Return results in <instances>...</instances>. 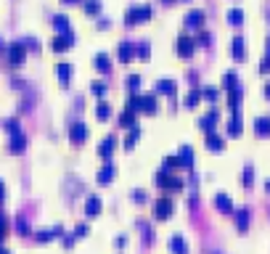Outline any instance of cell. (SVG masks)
<instances>
[{
	"instance_id": "f5cc1de1",
	"label": "cell",
	"mask_w": 270,
	"mask_h": 254,
	"mask_svg": "<svg viewBox=\"0 0 270 254\" xmlns=\"http://www.w3.org/2000/svg\"><path fill=\"white\" fill-rule=\"evenodd\" d=\"M3 236H5V217L0 214V241H3Z\"/></svg>"
},
{
	"instance_id": "2e32d148",
	"label": "cell",
	"mask_w": 270,
	"mask_h": 254,
	"mask_svg": "<svg viewBox=\"0 0 270 254\" xmlns=\"http://www.w3.org/2000/svg\"><path fill=\"white\" fill-rule=\"evenodd\" d=\"M56 77H59V80H61V85H64V88H66V85L72 82V64H66V61H61V64L56 66Z\"/></svg>"
},
{
	"instance_id": "ee69618b",
	"label": "cell",
	"mask_w": 270,
	"mask_h": 254,
	"mask_svg": "<svg viewBox=\"0 0 270 254\" xmlns=\"http://www.w3.org/2000/svg\"><path fill=\"white\" fill-rule=\"evenodd\" d=\"M252 180H255V172H252V167H246L244 169V185H246V188L252 185Z\"/></svg>"
},
{
	"instance_id": "11a10c76",
	"label": "cell",
	"mask_w": 270,
	"mask_h": 254,
	"mask_svg": "<svg viewBox=\"0 0 270 254\" xmlns=\"http://www.w3.org/2000/svg\"><path fill=\"white\" fill-rule=\"evenodd\" d=\"M3 199H5V183L0 180V201H3Z\"/></svg>"
},
{
	"instance_id": "f546056e",
	"label": "cell",
	"mask_w": 270,
	"mask_h": 254,
	"mask_svg": "<svg viewBox=\"0 0 270 254\" xmlns=\"http://www.w3.org/2000/svg\"><path fill=\"white\" fill-rule=\"evenodd\" d=\"M255 130H257V135H270V117H257Z\"/></svg>"
},
{
	"instance_id": "ba28073f",
	"label": "cell",
	"mask_w": 270,
	"mask_h": 254,
	"mask_svg": "<svg viewBox=\"0 0 270 254\" xmlns=\"http://www.w3.org/2000/svg\"><path fill=\"white\" fill-rule=\"evenodd\" d=\"M72 45H75V35L72 32H59V37L53 40V50L61 53V50H69Z\"/></svg>"
},
{
	"instance_id": "7dc6e473",
	"label": "cell",
	"mask_w": 270,
	"mask_h": 254,
	"mask_svg": "<svg viewBox=\"0 0 270 254\" xmlns=\"http://www.w3.org/2000/svg\"><path fill=\"white\" fill-rule=\"evenodd\" d=\"M88 225H77V228H75V236H77V239H82V236H88Z\"/></svg>"
},
{
	"instance_id": "6da1fadb",
	"label": "cell",
	"mask_w": 270,
	"mask_h": 254,
	"mask_svg": "<svg viewBox=\"0 0 270 254\" xmlns=\"http://www.w3.org/2000/svg\"><path fill=\"white\" fill-rule=\"evenodd\" d=\"M154 183L159 185V188H165V191H180L183 188V180H180L178 175L167 172V169H159V172L154 175Z\"/></svg>"
},
{
	"instance_id": "681fc988",
	"label": "cell",
	"mask_w": 270,
	"mask_h": 254,
	"mask_svg": "<svg viewBox=\"0 0 270 254\" xmlns=\"http://www.w3.org/2000/svg\"><path fill=\"white\" fill-rule=\"evenodd\" d=\"M143 241H154V230H151L149 225L143 228Z\"/></svg>"
},
{
	"instance_id": "94428289",
	"label": "cell",
	"mask_w": 270,
	"mask_h": 254,
	"mask_svg": "<svg viewBox=\"0 0 270 254\" xmlns=\"http://www.w3.org/2000/svg\"><path fill=\"white\" fill-rule=\"evenodd\" d=\"M0 50H3V37H0Z\"/></svg>"
},
{
	"instance_id": "9c48e42d",
	"label": "cell",
	"mask_w": 270,
	"mask_h": 254,
	"mask_svg": "<svg viewBox=\"0 0 270 254\" xmlns=\"http://www.w3.org/2000/svg\"><path fill=\"white\" fill-rule=\"evenodd\" d=\"M114 146H117V138H114V135H106V138L98 143V156H101V159H111Z\"/></svg>"
},
{
	"instance_id": "60d3db41",
	"label": "cell",
	"mask_w": 270,
	"mask_h": 254,
	"mask_svg": "<svg viewBox=\"0 0 270 254\" xmlns=\"http://www.w3.org/2000/svg\"><path fill=\"white\" fill-rule=\"evenodd\" d=\"M201 98H207V101H217V90H215V88H204V90H201Z\"/></svg>"
},
{
	"instance_id": "7c38bea8",
	"label": "cell",
	"mask_w": 270,
	"mask_h": 254,
	"mask_svg": "<svg viewBox=\"0 0 270 254\" xmlns=\"http://www.w3.org/2000/svg\"><path fill=\"white\" fill-rule=\"evenodd\" d=\"M217 117H220V114H217V109L207 111V114L199 120V127L204 130V133H210V130H215V125H217Z\"/></svg>"
},
{
	"instance_id": "db71d44e",
	"label": "cell",
	"mask_w": 270,
	"mask_h": 254,
	"mask_svg": "<svg viewBox=\"0 0 270 254\" xmlns=\"http://www.w3.org/2000/svg\"><path fill=\"white\" fill-rule=\"evenodd\" d=\"M127 244V239H125V236H120V239H114V246H125Z\"/></svg>"
},
{
	"instance_id": "5b68a950",
	"label": "cell",
	"mask_w": 270,
	"mask_h": 254,
	"mask_svg": "<svg viewBox=\"0 0 270 254\" xmlns=\"http://www.w3.org/2000/svg\"><path fill=\"white\" fill-rule=\"evenodd\" d=\"M175 50H178L180 59H191L194 50H196V40H194V37H188V35H180L178 43H175Z\"/></svg>"
},
{
	"instance_id": "e575fe53",
	"label": "cell",
	"mask_w": 270,
	"mask_h": 254,
	"mask_svg": "<svg viewBox=\"0 0 270 254\" xmlns=\"http://www.w3.org/2000/svg\"><path fill=\"white\" fill-rule=\"evenodd\" d=\"M82 11H85L88 16H95L101 11V3L98 0H85V3H82Z\"/></svg>"
},
{
	"instance_id": "d4e9b609",
	"label": "cell",
	"mask_w": 270,
	"mask_h": 254,
	"mask_svg": "<svg viewBox=\"0 0 270 254\" xmlns=\"http://www.w3.org/2000/svg\"><path fill=\"white\" fill-rule=\"evenodd\" d=\"M120 125H122V127H127V130L135 125V109H130V106H127V109L122 111V114H120Z\"/></svg>"
},
{
	"instance_id": "cb8c5ba5",
	"label": "cell",
	"mask_w": 270,
	"mask_h": 254,
	"mask_svg": "<svg viewBox=\"0 0 270 254\" xmlns=\"http://www.w3.org/2000/svg\"><path fill=\"white\" fill-rule=\"evenodd\" d=\"M170 249H172V254H188V244L183 241V236H172V239H170Z\"/></svg>"
},
{
	"instance_id": "91938a15",
	"label": "cell",
	"mask_w": 270,
	"mask_h": 254,
	"mask_svg": "<svg viewBox=\"0 0 270 254\" xmlns=\"http://www.w3.org/2000/svg\"><path fill=\"white\" fill-rule=\"evenodd\" d=\"M162 3H175V0H162Z\"/></svg>"
},
{
	"instance_id": "7bdbcfd3",
	"label": "cell",
	"mask_w": 270,
	"mask_h": 254,
	"mask_svg": "<svg viewBox=\"0 0 270 254\" xmlns=\"http://www.w3.org/2000/svg\"><path fill=\"white\" fill-rule=\"evenodd\" d=\"M16 228H19V236H27V233H30V228H27V220H24V217L16 220Z\"/></svg>"
},
{
	"instance_id": "680465c9",
	"label": "cell",
	"mask_w": 270,
	"mask_h": 254,
	"mask_svg": "<svg viewBox=\"0 0 270 254\" xmlns=\"http://www.w3.org/2000/svg\"><path fill=\"white\" fill-rule=\"evenodd\" d=\"M64 3H69V5H72V3H80V0H64Z\"/></svg>"
},
{
	"instance_id": "f6af8a7d",
	"label": "cell",
	"mask_w": 270,
	"mask_h": 254,
	"mask_svg": "<svg viewBox=\"0 0 270 254\" xmlns=\"http://www.w3.org/2000/svg\"><path fill=\"white\" fill-rule=\"evenodd\" d=\"M196 43H199V45H210V43H212V35H210V32H201Z\"/></svg>"
},
{
	"instance_id": "277c9868",
	"label": "cell",
	"mask_w": 270,
	"mask_h": 254,
	"mask_svg": "<svg viewBox=\"0 0 270 254\" xmlns=\"http://www.w3.org/2000/svg\"><path fill=\"white\" fill-rule=\"evenodd\" d=\"M24 59H27V45L24 43H11V48H8V64L11 66H21L24 64Z\"/></svg>"
},
{
	"instance_id": "e0dca14e",
	"label": "cell",
	"mask_w": 270,
	"mask_h": 254,
	"mask_svg": "<svg viewBox=\"0 0 270 254\" xmlns=\"http://www.w3.org/2000/svg\"><path fill=\"white\" fill-rule=\"evenodd\" d=\"M117 56H120L122 64H127V61L135 56V45H133V43H120V48H117Z\"/></svg>"
},
{
	"instance_id": "52a82bcc",
	"label": "cell",
	"mask_w": 270,
	"mask_h": 254,
	"mask_svg": "<svg viewBox=\"0 0 270 254\" xmlns=\"http://www.w3.org/2000/svg\"><path fill=\"white\" fill-rule=\"evenodd\" d=\"M69 140L75 146H82L88 140V125L85 122H75V125H69Z\"/></svg>"
},
{
	"instance_id": "5bb4252c",
	"label": "cell",
	"mask_w": 270,
	"mask_h": 254,
	"mask_svg": "<svg viewBox=\"0 0 270 254\" xmlns=\"http://www.w3.org/2000/svg\"><path fill=\"white\" fill-rule=\"evenodd\" d=\"M24 149H27V138L21 133H14L11 135V143H8V151L11 154H21Z\"/></svg>"
},
{
	"instance_id": "c3c4849f",
	"label": "cell",
	"mask_w": 270,
	"mask_h": 254,
	"mask_svg": "<svg viewBox=\"0 0 270 254\" xmlns=\"http://www.w3.org/2000/svg\"><path fill=\"white\" fill-rule=\"evenodd\" d=\"M21 43L27 45V50H37V48H40V45H37V40H32V37H27V40H21Z\"/></svg>"
},
{
	"instance_id": "ffe728a7",
	"label": "cell",
	"mask_w": 270,
	"mask_h": 254,
	"mask_svg": "<svg viewBox=\"0 0 270 254\" xmlns=\"http://www.w3.org/2000/svg\"><path fill=\"white\" fill-rule=\"evenodd\" d=\"M95 180H98L101 185H109L111 180H114V167H111V164H104V167L98 169V175H95Z\"/></svg>"
},
{
	"instance_id": "4fadbf2b",
	"label": "cell",
	"mask_w": 270,
	"mask_h": 254,
	"mask_svg": "<svg viewBox=\"0 0 270 254\" xmlns=\"http://www.w3.org/2000/svg\"><path fill=\"white\" fill-rule=\"evenodd\" d=\"M178 159H180V167L183 169H191L194 167V149H191V146H180Z\"/></svg>"
},
{
	"instance_id": "ac0fdd59",
	"label": "cell",
	"mask_w": 270,
	"mask_h": 254,
	"mask_svg": "<svg viewBox=\"0 0 270 254\" xmlns=\"http://www.w3.org/2000/svg\"><path fill=\"white\" fill-rule=\"evenodd\" d=\"M215 207H217L220 212H225V214L233 212V201H230L228 194H217V196H215Z\"/></svg>"
},
{
	"instance_id": "4316f807",
	"label": "cell",
	"mask_w": 270,
	"mask_h": 254,
	"mask_svg": "<svg viewBox=\"0 0 270 254\" xmlns=\"http://www.w3.org/2000/svg\"><path fill=\"white\" fill-rule=\"evenodd\" d=\"M233 212H236V225H239V230L249 228V209H233Z\"/></svg>"
},
{
	"instance_id": "4dcf8cb0",
	"label": "cell",
	"mask_w": 270,
	"mask_h": 254,
	"mask_svg": "<svg viewBox=\"0 0 270 254\" xmlns=\"http://www.w3.org/2000/svg\"><path fill=\"white\" fill-rule=\"evenodd\" d=\"M230 53H233V59H244V40L241 37L230 40Z\"/></svg>"
},
{
	"instance_id": "f907efd6",
	"label": "cell",
	"mask_w": 270,
	"mask_h": 254,
	"mask_svg": "<svg viewBox=\"0 0 270 254\" xmlns=\"http://www.w3.org/2000/svg\"><path fill=\"white\" fill-rule=\"evenodd\" d=\"M260 72H270V56L265 53V59H262V64H260Z\"/></svg>"
},
{
	"instance_id": "44dd1931",
	"label": "cell",
	"mask_w": 270,
	"mask_h": 254,
	"mask_svg": "<svg viewBox=\"0 0 270 254\" xmlns=\"http://www.w3.org/2000/svg\"><path fill=\"white\" fill-rule=\"evenodd\" d=\"M93 66H95L98 72H104V75H109V72H111V59H109L106 53H98V56L93 59Z\"/></svg>"
},
{
	"instance_id": "6f0895ef",
	"label": "cell",
	"mask_w": 270,
	"mask_h": 254,
	"mask_svg": "<svg viewBox=\"0 0 270 254\" xmlns=\"http://www.w3.org/2000/svg\"><path fill=\"white\" fill-rule=\"evenodd\" d=\"M0 254H11V252H8V249H3V246H0Z\"/></svg>"
},
{
	"instance_id": "9f6ffc18",
	"label": "cell",
	"mask_w": 270,
	"mask_h": 254,
	"mask_svg": "<svg viewBox=\"0 0 270 254\" xmlns=\"http://www.w3.org/2000/svg\"><path fill=\"white\" fill-rule=\"evenodd\" d=\"M265 98H270V82L265 85Z\"/></svg>"
},
{
	"instance_id": "1f68e13d",
	"label": "cell",
	"mask_w": 270,
	"mask_h": 254,
	"mask_svg": "<svg viewBox=\"0 0 270 254\" xmlns=\"http://www.w3.org/2000/svg\"><path fill=\"white\" fill-rule=\"evenodd\" d=\"M53 27H56V32H69V16H64V14L53 16Z\"/></svg>"
},
{
	"instance_id": "d590c367",
	"label": "cell",
	"mask_w": 270,
	"mask_h": 254,
	"mask_svg": "<svg viewBox=\"0 0 270 254\" xmlns=\"http://www.w3.org/2000/svg\"><path fill=\"white\" fill-rule=\"evenodd\" d=\"M228 21H230V24H241V21H244V11H241V8H230L228 11Z\"/></svg>"
},
{
	"instance_id": "b9f144b4",
	"label": "cell",
	"mask_w": 270,
	"mask_h": 254,
	"mask_svg": "<svg viewBox=\"0 0 270 254\" xmlns=\"http://www.w3.org/2000/svg\"><path fill=\"white\" fill-rule=\"evenodd\" d=\"M19 127H21V125H19V120H8V122H5V130H8L11 135H14V133H21Z\"/></svg>"
},
{
	"instance_id": "836d02e7",
	"label": "cell",
	"mask_w": 270,
	"mask_h": 254,
	"mask_svg": "<svg viewBox=\"0 0 270 254\" xmlns=\"http://www.w3.org/2000/svg\"><path fill=\"white\" fill-rule=\"evenodd\" d=\"M223 88H225V90L239 88V77H236V72H225V77H223Z\"/></svg>"
},
{
	"instance_id": "83f0119b",
	"label": "cell",
	"mask_w": 270,
	"mask_h": 254,
	"mask_svg": "<svg viewBox=\"0 0 270 254\" xmlns=\"http://www.w3.org/2000/svg\"><path fill=\"white\" fill-rule=\"evenodd\" d=\"M199 101H201V90H191V93L183 98V106H185V109H196Z\"/></svg>"
},
{
	"instance_id": "3957f363",
	"label": "cell",
	"mask_w": 270,
	"mask_h": 254,
	"mask_svg": "<svg viewBox=\"0 0 270 254\" xmlns=\"http://www.w3.org/2000/svg\"><path fill=\"white\" fill-rule=\"evenodd\" d=\"M149 19H151V5H133L125 14L127 27H135V24H140V21H149Z\"/></svg>"
},
{
	"instance_id": "9a60e30c",
	"label": "cell",
	"mask_w": 270,
	"mask_h": 254,
	"mask_svg": "<svg viewBox=\"0 0 270 254\" xmlns=\"http://www.w3.org/2000/svg\"><path fill=\"white\" fill-rule=\"evenodd\" d=\"M64 236V228H53V230H40V233H35V239L40 241V244H48V241H53V239H61Z\"/></svg>"
},
{
	"instance_id": "d6986e66",
	"label": "cell",
	"mask_w": 270,
	"mask_h": 254,
	"mask_svg": "<svg viewBox=\"0 0 270 254\" xmlns=\"http://www.w3.org/2000/svg\"><path fill=\"white\" fill-rule=\"evenodd\" d=\"M223 146H225V140L215 133V130H210V133H207V149L210 151H223Z\"/></svg>"
},
{
	"instance_id": "bcb514c9",
	"label": "cell",
	"mask_w": 270,
	"mask_h": 254,
	"mask_svg": "<svg viewBox=\"0 0 270 254\" xmlns=\"http://www.w3.org/2000/svg\"><path fill=\"white\" fill-rule=\"evenodd\" d=\"M146 199H149V196H146L143 191H133V201H138V204H143Z\"/></svg>"
},
{
	"instance_id": "7402d4cb",
	"label": "cell",
	"mask_w": 270,
	"mask_h": 254,
	"mask_svg": "<svg viewBox=\"0 0 270 254\" xmlns=\"http://www.w3.org/2000/svg\"><path fill=\"white\" fill-rule=\"evenodd\" d=\"M228 106H230V111H239L241 109V85L228 90Z\"/></svg>"
},
{
	"instance_id": "8992f818",
	"label": "cell",
	"mask_w": 270,
	"mask_h": 254,
	"mask_svg": "<svg viewBox=\"0 0 270 254\" xmlns=\"http://www.w3.org/2000/svg\"><path fill=\"white\" fill-rule=\"evenodd\" d=\"M172 212H175V204H172V199H167V196H162V199L154 204V217H156V220L172 217Z\"/></svg>"
},
{
	"instance_id": "7a4b0ae2",
	"label": "cell",
	"mask_w": 270,
	"mask_h": 254,
	"mask_svg": "<svg viewBox=\"0 0 270 254\" xmlns=\"http://www.w3.org/2000/svg\"><path fill=\"white\" fill-rule=\"evenodd\" d=\"M130 109H135V111H146V114H156V95H133L130 98Z\"/></svg>"
},
{
	"instance_id": "8d00e7d4",
	"label": "cell",
	"mask_w": 270,
	"mask_h": 254,
	"mask_svg": "<svg viewBox=\"0 0 270 254\" xmlns=\"http://www.w3.org/2000/svg\"><path fill=\"white\" fill-rule=\"evenodd\" d=\"M162 167H165L167 172H172V169H178V167H180V159H178V156H165Z\"/></svg>"
},
{
	"instance_id": "8fae6325",
	"label": "cell",
	"mask_w": 270,
	"mask_h": 254,
	"mask_svg": "<svg viewBox=\"0 0 270 254\" xmlns=\"http://www.w3.org/2000/svg\"><path fill=\"white\" fill-rule=\"evenodd\" d=\"M101 209H104V201H101L98 196H88V199H85V214H88V217L101 214Z\"/></svg>"
},
{
	"instance_id": "f35d334b",
	"label": "cell",
	"mask_w": 270,
	"mask_h": 254,
	"mask_svg": "<svg viewBox=\"0 0 270 254\" xmlns=\"http://www.w3.org/2000/svg\"><path fill=\"white\" fill-rule=\"evenodd\" d=\"M138 88H140V77L130 75V77H127V90H130V93H138Z\"/></svg>"
},
{
	"instance_id": "d6a6232c",
	"label": "cell",
	"mask_w": 270,
	"mask_h": 254,
	"mask_svg": "<svg viewBox=\"0 0 270 254\" xmlns=\"http://www.w3.org/2000/svg\"><path fill=\"white\" fill-rule=\"evenodd\" d=\"M95 117H98L101 122H104V120H109V117H111V106L106 104V101H101V104H98V109H95Z\"/></svg>"
},
{
	"instance_id": "74e56055",
	"label": "cell",
	"mask_w": 270,
	"mask_h": 254,
	"mask_svg": "<svg viewBox=\"0 0 270 254\" xmlns=\"http://www.w3.org/2000/svg\"><path fill=\"white\" fill-rule=\"evenodd\" d=\"M135 56H138V59H149V56H151V45H149V43H138V48H135Z\"/></svg>"
},
{
	"instance_id": "f1b7e54d",
	"label": "cell",
	"mask_w": 270,
	"mask_h": 254,
	"mask_svg": "<svg viewBox=\"0 0 270 254\" xmlns=\"http://www.w3.org/2000/svg\"><path fill=\"white\" fill-rule=\"evenodd\" d=\"M138 138H140V127H138V125H133V127H130V133H127V138H125V149L130 151L133 146L138 143Z\"/></svg>"
},
{
	"instance_id": "484cf974",
	"label": "cell",
	"mask_w": 270,
	"mask_h": 254,
	"mask_svg": "<svg viewBox=\"0 0 270 254\" xmlns=\"http://www.w3.org/2000/svg\"><path fill=\"white\" fill-rule=\"evenodd\" d=\"M228 135H241V111H233L228 122Z\"/></svg>"
},
{
	"instance_id": "30bf717a",
	"label": "cell",
	"mask_w": 270,
	"mask_h": 254,
	"mask_svg": "<svg viewBox=\"0 0 270 254\" xmlns=\"http://www.w3.org/2000/svg\"><path fill=\"white\" fill-rule=\"evenodd\" d=\"M185 27H188V30H201V24H204V11H188V14H185Z\"/></svg>"
},
{
	"instance_id": "ab89813d",
	"label": "cell",
	"mask_w": 270,
	"mask_h": 254,
	"mask_svg": "<svg viewBox=\"0 0 270 254\" xmlns=\"http://www.w3.org/2000/svg\"><path fill=\"white\" fill-rule=\"evenodd\" d=\"M90 90H93V95H104L106 93V85L101 82V80H95L93 85H90Z\"/></svg>"
},
{
	"instance_id": "816d5d0a",
	"label": "cell",
	"mask_w": 270,
	"mask_h": 254,
	"mask_svg": "<svg viewBox=\"0 0 270 254\" xmlns=\"http://www.w3.org/2000/svg\"><path fill=\"white\" fill-rule=\"evenodd\" d=\"M72 244H75V236H64V246H66V249H72Z\"/></svg>"
},
{
	"instance_id": "603a6c76",
	"label": "cell",
	"mask_w": 270,
	"mask_h": 254,
	"mask_svg": "<svg viewBox=\"0 0 270 254\" xmlns=\"http://www.w3.org/2000/svg\"><path fill=\"white\" fill-rule=\"evenodd\" d=\"M175 90H178L175 80H159L156 82V93H162V95H175Z\"/></svg>"
}]
</instances>
